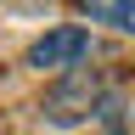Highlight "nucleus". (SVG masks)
<instances>
[{
  "label": "nucleus",
  "instance_id": "1",
  "mask_svg": "<svg viewBox=\"0 0 135 135\" xmlns=\"http://www.w3.org/2000/svg\"><path fill=\"white\" fill-rule=\"evenodd\" d=\"M101 96H107V90H101V79L84 73V68H73V73H62V84L40 101V113L51 118V124H84V118H96Z\"/></svg>",
  "mask_w": 135,
  "mask_h": 135
},
{
  "label": "nucleus",
  "instance_id": "2",
  "mask_svg": "<svg viewBox=\"0 0 135 135\" xmlns=\"http://www.w3.org/2000/svg\"><path fill=\"white\" fill-rule=\"evenodd\" d=\"M84 56H90V34L79 23L51 28L45 40L28 45V68H40V73H73V68H84Z\"/></svg>",
  "mask_w": 135,
  "mask_h": 135
},
{
  "label": "nucleus",
  "instance_id": "3",
  "mask_svg": "<svg viewBox=\"0 0 135 135\" xmlns=\"http://www.w3.org/2000/svg\"><path fill=\"white\" fill-rule=\"evenodd\" d=\"M79 11L118 28V34H135V0H79Z\"/></svg>",
  "mask_w": 135,
  "mask_h": 135
}]
</instances>
